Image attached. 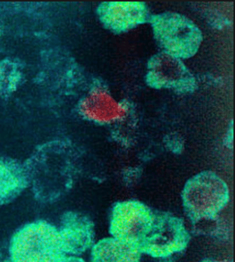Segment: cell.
<instances>
[{
  "label": "cell",
  "mask_w": 235,
  "mask_h": 262,
  "mask_svg": "<svg viewBox=\"0 0 235 262\" xmlns=\"http://www.w3.org/2000/svg\"><path fill=\"white\" fill-rule=\"evenodd\" d=\"M12 262H59L64 254L58 227L36 221L18 229L11 239Z\"/></svg>",
  "instance_id": "6da1fadb"
},
{
  "label": "cell",
  "mask_w": 235,
  "mask_h": 262,
  "mask_svg": "<svg viewBox=\"0 0 235 262\" xmlns=\"http://www.w3.org/2000/svg\"><path fill=\"white\" fill-rule=\"evenodd\" d=\"M181 200L184 212L191 221L209 220L214 219L227 206L229 189L217 173L203 171L186 182Z\"/></svg>",
  "instance_id": "7a4b0ae2"
},
{
  "label": "cell",
  "mask_w": 235,
  "mask_h": 262,
  "mask_svg": "<svg viewBox=\"0 0 235 262\" xmlns=\"http://www.w3.org/2000/svg\"><path fill=\"white\" fill-rule=\"evenodd\" d=\"M154 36L166 53L179 58L193 56L202 41L201 32L181 14L165 12L151 18Z\"/></svg>",
  "instance_id": "3957f363"
},
{
  "label": "cell",
  "mask_w": 235,
  "mask_h": 262,
  "mask_svg": "<svg viewBox=\"0 0 235 262\" xmlns=\"http://www.w3.org/2000/svg\"><path fill=\"white\" fill-rule=\"evenodd\" d=\"M155 215L156 213L149 207L136 200L116 203L110 215V233L112 237L132 245L139 250L152 227Z\"/></svg>",
  "instance_id": "277c9868"
},
{
  "label": "cell",
  "mask_w": 235,
  "mask_h": 262,
  "mask_svg": "<svg viewBox=\"0 0 235 262\" xmlns=\"http://www.w3.org/2000/svg\"><path fill=\"white\" fill-rule=\"evenodd\" d=\"M190 242L184 222L169 213H156L154 224L139 247L142 254L165 258L182 252Z\"/></svg>",
  "instance_id": "5b68a950"
},
{
  "label": "cell",
  "mask_w": 235,
  "mask_h": 262,
  "mask_svg": "<svg viewBox=\"0 0 235 262\" xmlns=\"http://www.w3.org/2000/svg\"><path fill=\"white\" fill-rule=\"evenodd\" d=\"M58 230L65 255L79 256L94 245V224L82 213H64L61 216Z\"/></svg>",
  "instance_id": "8992f818"
},
{
  "label": "cell",
  "mask_w": 235,
  "mask_h": 262,
  "mask_svg": "<svg viewBox=\"0 0 235 262\" xmlns=\"http://www.w3.org/2000/svg\"><path fill=\"white\" fill-rule=\"evenodd\" d=\"M148 81L156 88L183 89L192 85V75L180 58L163 52L148 62Z\"/></svg>",
  "instance_id": "52a82bcc"
},
{
  "label": "cell",
  "mask_w": 235,
  "mask_h": 262,
  "mask_svg": "<svg viewBox=\"0 0 235 262\" xmlns=\"http://www.w3.org/2000/svg\"><path fill=\"white\" fill-rule=\"evenodd\" d=\"M104 25L116 33H122L144 23L148 18V9L142 3H105L99 8Z\"/></svg>",
  "instance_id": "ba28073f"
},
{
  "label": "cell",
  "mask_w": 235,
  "mask_h": 262,
  "mask_svg": "<svg viewBox=\"0 0 235 262\" xmlns=\"http://www.w3.org/2000/svg\"><path fill=\"white\" fill-rule=\"evenodd\" d=\"M80 113L89 121L110 123L124 118L127 110L106 91L98 88L82 100Z\"/></svg>",
  "instance_id": "9c48e42d"
},
{
  "label": "cell",
  "mask_w": 235,
  "mask_h": 262,
  "mask_svg": "<svg viewBox=\"0 0 235 262\" xmlns=\"http://www.w3.org/2000/svg\"><path fill=\"white\" fill-rule=\"evenodd\" d=\"M30 187L28 170L16 161L0 160V206L9 204Z\"/></svg>",
  "instance_id": "30bf717a"
},
{
  "label": "cell",
  "mask_w": 235,
  "mask_h": 262,
  "mask_svg": "<svg viewBox=\"0 0 235 262\" xmlns=\"http://www.w3.org/2000/svg\"><path fill=\"white\" fill-rule=\"evenodd\" d=\"M136 247L113 237L105 238L93 245L91 262H141Z\"/></svg>",
  "instance_id": "8fae6325"
},
{
  "label": "cell",
  "mask_w": 235,
  "mask_h": 262,
  "mask_svg": "<svg viewBox=\"0 0 235 262\" xmlns=\"http://www.w3.org/2000/svg\"><path fill=\"white\" fill-rule=\"evenodd\" d=\"M59 262H86L83 258L74 255H64Z\"/></svg>",
  "instance_id": "7c38bea8"
},
{
  "label": "cell",
  "mask_w": 235,
  "mask_h": 262,
  "mask_svg": "<svg viewBox=\"0 0 235 262\" xmlns=\"http://www.w3.org/2000/svg\"><path fill=\"white\" fill-rule=\"evenodd\" d=\"M201 262H225V261H214V260H206V261H203Z\"/></svg>",
  "instance_id": "4fadbf2b"
},
{
  "label": "cell",
  "mask_w": 235,
  "mask_h": 262,
  "mask_svg": "<svg viewBox=\"0 0 235 262\" xmlns=\"http://www.w3.org/2000/svg\"><path fill=\"white\" fill-rule=\"evenodd\" d=\"M1 262V261H0ZM3 262H12V261H11L10 259H7V260H5L4 261H3Z\"/></svg>",
  "instance_id": "5bb4252c"
},
{
  "label": "cell",
  "mask_w": 235,
  "mask_h": 262,
  "mask_svg": "<svg viewBox=\"0 0 235 262\" xmlns=\"http://www.w3.org/2000/svg\"><path fill=\"white\" fill-rule=\"evenodd\" d=\"M1 257H2V253H1V251H0V260H1Z\"/></svg>",
  "instance_id": "9a60e30c"
}]
</instances>
